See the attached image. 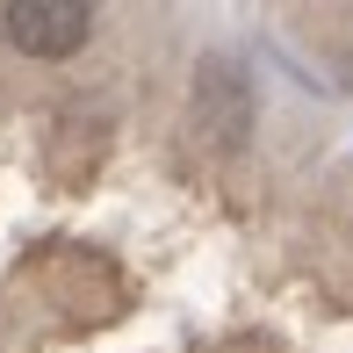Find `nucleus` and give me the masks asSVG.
Listing matches in <instances>:
<instances>
[{"instance_id":"obj_2","label":"nucleus","mask_w":353,"mask_h":353,"mask_svg":"<svg viewBox=\"0 0 353 353\" xmlns=\"http://www.w3.org/2000/svg\"><path fill=\"white\" fill-rule=\"evenodd\" d=\"M94 22H101V14H94L87 0H8V8H0V37H8L22 58H72V51H87Z\"/></svg>"},{"instance_id":"obj_1","label":"nucleus","mask_w":353,"mask_h":353,"mask_svg":"<svg viewBox=\"0 0 353 353\" xmlns=\"http://www.w3.org/2000/svg\"><path fill=\"white\" fill-rule=\"evenodd\" d=\"M188 130L202 152H238L252 137V87L231 58H202L195 94H188Z\"/></svg>"}]
</instances>
